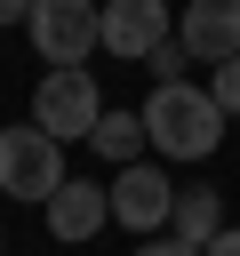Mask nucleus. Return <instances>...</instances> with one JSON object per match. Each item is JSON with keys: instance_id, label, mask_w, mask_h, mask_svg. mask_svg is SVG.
<instances>
[{"instance_id": "obj_1", "label": "nucleus", "mask_w": 240, "mask_h": 256, "mask_svg": "<svg viewBox=\"0 0 240 256\" xmlns=\"http://www.w3.org/2000/svg\"><path fill=\"white\" fill-rule=\"evenodd\" d=\"M216 136H224V112H216L208 88H192V80H160V88L144 96V144H152L160 160H208Z\"/></svg>"}, {"instance_id": "obj_2", "label": "nucleus", "mask_w": 240, "mask_h": 256, "mask_svg": "<svg viewBox=\"0 0 240 256\" xmlns=\"http://www.w3.org/2000/svg\"><path fill=\"white\" fill-rule=\"evenodd\" d=\"M104 120V88H96V72L88 64H48L40 72V88H32V128H48L56 144H88V128Z\"/></svg>"}, {"instance_id": "obj_3", "label": "nucleus", "mask_w": 240, "mask_h": 256, "mask_svg": "<svg viewBox=\"0 0 240 256\" xmlns=\"http://www.w3.org/2000/svg\"><path fill=\"white\" fill-rule=\"evenodd\" d=\"M64 184V144L48 136V128H0V192L8 200H40L48 208V192Z\"/></svg>"}, {"instance_id": "obj_4", "label": "nucleus", "mask_w": 240, "mask_h": 256, "mask_svg": "<svg viewBox=\"0 0 240 256\" xmlns=\"http://www.w3.org/2000/svg\"><path fill=\"white\" fill-rule=\"evenodd\" d=\"M96 8L104 0H32L24 32H32L40 64H88L96 56Z\"/></svg>"}, {"instance_id": "obj_5", "label": "nucleus", "mask_w": 240, "mask_h": 256, "mask_svg": "<svg viewBox=\"0 0 240 256\" xmlns=\"http://www.w3.org/2000/svg\"><path fill=\"white\" fill-rule=\"evenodd\" d=\"M160 40H176L168 0H104L96 8V48H112L120 64H144Z\"/></svg>"}, {"instance_id": "obj_6", "label": "nucleus", "mask_w": 240, "mask_h": 256, "mask_svg": "<svg viewBox=\"0 0 240 256\" xmlns=\"http://www.w3.org/2000/svg\"><path fill=\"white\" fill-rule=\"evenodd\" d=\"M176 216V184H168V168H152V160H128L120 176H112V224H128V232H160Z\"/></svg>"}, {"instance_id": "obj_7", "label": "nucleus", "mask_w": 240, "mask_h": 256, "mask_svg": "<svg viewBox=\"0 0 240 256\" xmlns=\"http://www.w3.org/2000/svg\"><path fill=\"white\" fill-rule=\"evenodd\" d=\"M176 48H184L192 64H232V56H240V0H184Z\"/></svg>"}, {"instance_id": "obj_8", "label": "nucleus", "mask_w": 240, "mask_h": 256, "mask_svg": "<svg viewBox=\"0 0 240 256\" xmlns=\"http://www.w3.org/2000/svg\"><path fill=\"white\" fill-rule=\"evenodd\" d=\"M104 216H112V192H104V184H80V176H64V184L48 192V232H56L64 248L96 240V232H104Z\"/></svg>"}, {"instance_id": "obj_9", "label": "nucleus", "mask_w": 240, "mask_h": 256, "mask_svg": "<svg viewBox=\"0 0 240 256\" xmlns=\"http://www.w3.org/2000/svg\"><path fill=\"white\" fill-rule=\"evenodd\" d=\"M176 240H192V248H208L216 232H224V192H176Z\"/></svg>"}, {"instance_id": "obj_10", "label": "nucleus", "mask_w": 240, "mask_h": 256, "mask_svg": "<svg viewBox=\"0 0 240 256\" xmlns=\"http://www.w3.org/2000/svg\"><path fill=\"white\" fill-rule=\"evenodd\" d=\"M88 144H96L104 160H136V144H144V112H104V120L88 128Z\"/></svg>"}, {"instance_id": "obj_11", "label": "nucleus", "mask_w": 240, "mask_h": 256, "mask_svg": "<svg viewBox=\"0 0 240 256\" xmlns=\"http://www.w3.org/2000/svg\"><path fill=\"white\" fill-rule=\"evenodd\" d=\"M208 96H216V112H240V56H232V64H216Z\"/></svg>"}, {"instance_id": "obj_12", "label": "nucleus", "mask_w": 240, "mask_h": 256, "mask_svg": "<svg viewBox=\"0 0 240 256\" xmlns=\"http://www.w3.org/2000/svg\"><path fill=\"white\" fill-rule=\"evenodd\" d=\"M144 64H152V72H160V80H184V64H192V56H184V48H176V40H160V48H152V56H144Z\"/></svg>"}, {"instance_id": "obj_13", "label": "nucleus", "mask_w": 240, "mask_h": 256, "mask_svg": "<svg viewBox=\"0 0 240 256\" xmlns=\"http://www.w3.org/2000/svg\"><path fill=\"white\" fill-rule=\"evenodd\" d=\"M128 256H200V248H192V240H160V232H152V240H136Z\"/></svg>"}, {"instance_id": "obj_14", "label": "nucleus", "mask_w": 240, "mask_h": 256, "mask_svg": "<svg viewBox=\"0 0 240 256\" xmlns=\"http://www.w3.org/2000/svg\"><path fill=\"white\" fill-rule=\"evenodd\" d=\"M200 256H240V224H224V232H216V240H208Z\"/></svg>"}, {"instance_id": "obj_15", "label": "nucleus", "mask_w": 240, "mask_h": 256, "mask_svg": "<svg viewBox=\"0 0 240 256\" xmlns=\"http://www.w3.org/2000/svg\"><path fill=\"white\" fill-rule=\"evenodd\" d=\"M24 8H32V0H0V24H24Z\"/></svg>"}, {"instance_id": "obj_16", "label": "nucleus", "mask_w": 240, "mask_h": 256, "mask_svg": "<svg viewBox=\"0 0 240 256\" xmlns=\"http://www.w3.org/2000/svg\"><path fill=\"white\" fill-rule=\"evenodd\" d=\"M0 248H8V240H0Z\"/></svg>"}]
</instances>
